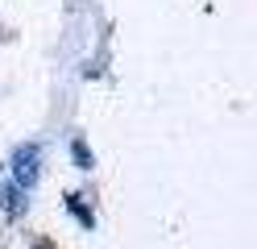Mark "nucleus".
Listing matches in <instances>:
<instances>
[{
    "instance_id": "nucleus-1",
    "label": "nucleus",
    "mask_w": 257,
    "mask_h": 249,
    "mask_svg": "<svg viewBox=\"0 0 257 249\" xmlns=\"http://www.w3.org/2000/svg\"><path fill=\"white\" fill-rule=\"evenodd\" d=\"M38 158H42L38 141H29V145L17 149V158H13V187L17 191H29L38 183Z\"/></svg>"
},
{
    "instance_id": "nucleus-2",
    "label": "nucleus",
    "mask_w": 257,
    "mask_h": 249,
    "mask_svg": "<svg viewBox=\"0 0 257 249\" xmlns=\"http://www.w3.org/2000/svg\"><path fill=\"white\" fill-rule=\"evenodd\" d=\"M71 154H75V162H79V171H91V154H87V145H83V141H75V145H71Z\"/></svg>"
},
{
    "instance_id": "nucleus-3",
    "label": "nucleus",
    "mask_w": 257,
    "mask_h": 249,
    "mask_svg": "<svg viewBox=\"0 0 257 249\" xmlns=\"http://www.w3.org/2000/svg\"><path fill=\"white\" fill-rule=\"evenodd\" d=\"M34 249H54V245H50V241H38V245H34Z\"/></svg>"
}]
</instances>
